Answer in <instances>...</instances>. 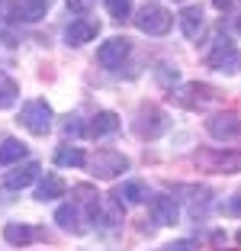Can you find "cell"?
<instances>
[{
	"label": "cell",
	"mask_w": 241,
	"mask_h": 251,
	"mask_svg": "<svg viewBox=\"0 0 241 251\" xmlns=\"http://www.w3.org/2000/svg\"><path fill=\"white\" fill-rule=\"evenodd\" d=\"M170 100H174L177 106H187V110H206L209 103H219V90L209 87V84H183V87L170 90Z\"/></svg>",
	"instance_id": "6da1fadb"
},
{
	"label": "cell",
	"mask_w": 241,
	"mask_h": 251,
	"mask_svg": "<svg viewBox=\"0 0 241 251\" xmlns=\"http://www.w3.org/2000/svg\"><path fill=\"white\" fill-rule=\"evenodd\" d=\"M206 132L225 148H238L241 151V119L235 113H216L206 119Z\"/></svg>",
	"instance_id": "7a4b0ae2"
},
{
	"label": "cell",
	"mask_w": 241,
	"mask_h": 251,
	"mask_svg": "<svg viewBox=\"0 0 241 251\" xmlns=\"http://www.w3.org/2000/svg\"><path fill=\"white\" fill-rule=\"evenodd\" d=\"M196 168L212 171V174H238L241 171V151H216V148H203L193 155Z\"/></svg>",
	"instance_id": "3957f363"
},
{
	"label": "cell",
	"mask_w": 241,
	"mask_h": 251,
	"mask_svg": "<svg viewBox=\"0 0 241 251\" xmlns=\"http://www.w3.org/2000/svg\"><path fill=\"white\" fill-rule=\"evenodd\" d=\"M87 164H90V174L100 180H113L116 174L129 171V158L122 151H116V148H100L94 158H87Z\"/></svg>",
	"instance_id": "277c9868"
},
{
	"label": "cell",
	"mask_w": 241,
	"mask_h": 251,
	"mask_svg": "<svg viewBox=\"0 0 241 251\" xmlns=\"http://www.w3.org/2000/svg\"><path fill=\"white\" fill-rule=\"evenodd\" d=\"M170 23H174V16H170L168 7H161V3H145L139 10V16H135V26L142 32H148V36H164L170 29Z\"/></svg>",
	"instance_id": "5b68a950"
},
{
	"label": "cell",
	"mask_w": 241,
	"mask_h": 251,
	"mask_svg": "<svg viewBox=\"0 0 241 251\" xmlns=\"http://www.w3.org/2000/svg\"><path fill=\"white\" fill-rule=\"evenodd\" d=\"M20 119L32 135H45L51 129V106L45 100H29V103H23Z\"/></svg>",
	"instance_id": "8992f818"
},
{
	"label": "cell",
	"mask_w": 241,
	"mask_h": 251,
	"mask_svg": "<svg viewBox=\"0 0 241 251\" xmlns=\"http://www.w3.org/2000/svg\"><path fill=\"white\" fill-rule=\"evenodd\" d=\"M206 65L216 68V71H228L235 74L241 68V52L235 49L228 39H216V45H212V52L206 55Z\"/></svg>",
	"instance_id": "52a82bcc"
},
{
	"label": "cell",
	"mask_w": 241,
	"mask_h": 251,
	"mask_svg": "<svg viewBox=\"0 0 241 251\" xmlns=\"http://www.w3.org/2000/svg\"><path fill=\"white\" fill-rule=\"evenodd\" d=\"M168 129V116L158 110V106H142L139 110V119H135V135L139 139H158L161 132Z\"/></svg>",
	"instance_id": "ba28073f"
},
{
	"label": "cell",
	"mask_w": 241,
	"mask_h": 251,
	"mask_svg": "<svg viewBox=\"0 0 241 251\" xmlns=\"http://www.w3.org/2000/svg\"><path fill=\"white\" fill-rule=\"evenodd\" d=\"M148 209H151V219L158 226H177V219H180V206H177V200L168 197V193H154L148 200Z\"/></svg>",
	"instance_id": "9c48e42d"
},
{
	"label": "cell",
	"mask_w": 241,
	"mask_h": 251,
	"mask_svg": "<svg viewBox=\"0 0 241 251\" xmlns=\"http://www.w3.org/2000/svg\"><path fill=\"white\" fill-rule=\"evenodd\" d=\"M125 55H129V39H125V36H113V39H106V42L96 49V61H100L103 68L122 65Z\"/></svg>",
	"instance_id": "30bf717a"
},
{
	"label": "cell",
	"mask_w": 241,
	"mask_h": 251,
	"mask_svg": "<svg viewBox=\"0 0 241 251\" xmlns=\"http://www.w3.org/2000/svg\"><path fill=\"white\" fill-rule=\"evenodd\" d=\"M3 238H7L13 248H23V245H32V242H39V238H45V232L32 229L26 222H7V226H3Z\"/></svg>",
	"instance_id": "8fae6325"
},
{
	"label": "cell",
	"mask_w": 241,
	"mask_h": 251,
	"mask_svg": "<svg viewBox=\"0 0 241 251\" xmlns=\"http://www.w3.org/2000/svg\"><path fill=\"white\" fill-rule=\"evenodd\" d=\"M96 32H100V23L80 16V20H74L65 29V42L68 45H84V42H90V39H96Z\"/></svg>",
	"instance_id": "7c38bea8"
},
{
	"label": "cell",
	"mask_w": 241,
	"mask_h": 251,
	"mask_svg": "<svg viewBox=\"0 0 241 251\" xmlns=\"http://www.w3.org/2000/svg\"><path fill=\"white\" fill-rule=\"evenodd\" d=\"M36 177H39V161H26V164H16L13 171H7L3 184H7L10 190H23V187H29Z\"/></svg>",
	"instance_id": "4fadbf2b"
},
{
	"label": "cell",
	"mask_w": 241,
	"mask_h": 251,
	"mask_svg": "<svg viewBox=\"0 0 241 251\" xmlns=\"http://www.w3.org/2000/svg\"><path fill=\"white\" fill-rule=\"evenodd\" d=\"M110 197L116 200L119 206H129V203H142V200H148V187L142 184V180H129V184H119Z\"/></svg>",
	"instance_id": "5bb4252c"
},
{
	"label": "cell",
	"mask_w": 241,
	"mask_h": 251,
	"mask_svg": "<svg viewBox=\"0 0 241 251\" xmlns=\"http://www.w3.org/2000/svg\"><path fill=\"white\" fill-rule=\"evenodd\" d=\"M116 129H119V116L113 110H103V113H96V116L87 123V129H84V132L94 135V139H100V135H113Z\"/></svg>",
	"instance_id": "9a60e30c"
},
{
	"label": "cell",
	"mask_w": 241,
	"mask_h": 251,
	"mask_svg": "<svg viewBox=\"0 0 241 251\" xmlns=\"http://www.w3.org/2000/svg\"><path fill=\"white\" fill-rule=\"evenodd\" d=\"M48 10V0H16V13L13 20H23V23H36L45 16Z\"/></svg>",
	"instance_id": "2e32d148"
},
{
	"label": "cell",
	"mask_w": 241,
	"mask_h": 251,
	"mask_svg": "<svg viewBox=\"0 0 241 251\" xmlns=\"http://www.w3.org/2000/svg\"><path fill=\"white\" fill-rule=\"evenodd\" d=\"M203 26H206V20H203V10H199V7H187L180 13V29H183L187 39H199Z\"/></svg>",
	"instance_id": "e0dca14e"
},
{
	"label": "cell",
	"mask_w": 241,
	"mask_h": 251,
	"mask_svg": "<svg viewBox=\"0 0 241 251\" xmlns=\"http://www.w3.org/2000/svg\"><path fill=\"white\" fill-rule=\"evenodd\" d=\"M55 222H58L61 229L74 232V235H80V232H84V226H80V209L74 206V203H65V206H58V213H55Z\"/></svg>",
	"instance_id": "ac0fdd59"
},
{
	"label": "cell",
	"mask_w": 241,
	"mask_h": 251,
	"mask_svg": "<svg viewBox=\"0 0 241 251\" xmlns=\"http://www.w3.org/2000/svg\"><path fill=\"white\" fill-rule=\"evenodd\" d=\"M55 164H58V168H84V164H87V155H84V148H77V145H61L58 151H55Z\"/></svg>",
	"instance_id": "d6986e66"
},
{
	"label": "cell",
	"mask_w": 241,
	"mask_h": 251,
	"mask_svg": "<svg viewBox=\"0 0 241 251\" xmlns=\"http://www.w3.org/2000/svg\"><path fill=\"white\" fill-rule=\"evenodd\" d=\"M65 193V180L58 177V174H48L45 180H39V187H36V200H55V197H61Z\"/></svg>",
	"instance_id": "ffe728a7"
},
{
	"label": "cell",
	"mask_w": 241,
	"mask_h": 251,
	"mask_svg": "<svg viewBox=\"0 0 241 251\" xmlns=\"http://www.w3.org/2000/svg\"><path fill=\"white\" fill-rule=\"evenodd\" d=\"M20 158H26V145H23L20 139L0 142V164H3V168H7V164H16Z\"/></svg>",
	"instance_id": "44dd1931"
},
{
	"label": "cell",
	"mask_w": 241,
	"mask_h": 251,
	"mask_svg": "<svg viewBox=\"0 0 241 251\" xmlns=\"http://www.w3.org/2000/svg\"><path fill=\"white\" fill-rule=\"evenodd\" d=\"M16 97H20V84H16L7 71H0V110H3V106H10Z\"/></svg>",
	"instance_id": "7402d4cb"
},
{
	"label": "cell",
	"mask_w": 241,
	"mask_h": 251,
	"mask_svg": "<svg viewBox=\"0 0 241 251\" xmlns=\"http://www.w3.org/2000/svg\"><path fill=\"white\" fill-rule=\"evenodd\" d=\"M106 13H110L116 23L129 20V13H132V0H106Z\"/></svg>",
	"instance_id": "603a6c76"
},
{
	"label": "cell",
	"mask_w": 241,
	"mask_h": 251,
	"mask_svg": "<svg viewBox=\"0 0 241 251\" xmlns=\"http://www.w3.org/2000/svg\"><path fill=\"white\" fill-rule=\"evenodd\" d=\"M164 251H196V245H193V242H187V238H180V242H170Z\"/></svg>",
	"instance_id": "cb8c5ba5"
},
{
	"label": "cell",
	"mask_w": 241,
	"mask_h": 251,
	"mask_svg": "<svg viewBox=\"0 0 241 251\" xmlns=\"http://www.w3.org/2000/svg\"><path fill=\"white\" fill-rule=\"evenodd\" d=\"M225 213H232V216H241V193H238V197H232V200H228Z\"/></svg>",
	"instance_id": "d4e9b609"
},
{
	"label": "cell",
	"mask_w": 241,
	"mask_h": 251,
	"mask_svg": "<svg viewBox=\"0 0 241 251\" xmlns=\"http://www.w3.org/2000/svg\"><path fill=\"white\" fill-rule=\"evenodd\" d=\"M65 132H68V135H71V132L77 135V132H80V123H77V119H68V123H65Z\"/></svg>",
	"instance_id": "484cf974"
},
{
	"label": "cell",
	"mask_w": 241,
	"mask_h": 251,
	"mask_svg": "<svg viewBox=\"0 0 241 251\" xmlns=\"http://www.w3.org/2000/svg\"><path fill=\"white\" fill-rule=\"evenodd\" d=\"M68 7H74V10H87V0H68Z\"/></svg>",
	"instance_id": "4316f807"
},
{
	"label": "cell",
	"mask_w": 241,
	"mask_h": 251,
	"mask_svg": "<svg viewBox=\"0 0 241 251\" xmlns=\"http://www.w3.org/2000/svg\"><path fill=\"white\" fill-rule=\"evenodd\" d=\"M212 3H216V7H219V10H228V7H232V3H235V0H212Z\"/></svg>",
	"instance_id": "83f0119b"
},
{
	"label": "cell",
	"mask_w": 241,
	"mask_h": 251,
	"mask_svg": "<svg viewBox=\"0 0 241 251\" xmlns=\"http://www.w3.org/2000/svg\"><path fill=\"white\" fill-rule=\"evenodd\" d=\"M235 26H238V32H241V13H238V20H235Z\"/></svg>",
	"instance_id": "f1b7e54d"
},
{
	"label": "cell",
	"mask_w": 241,
	"mask_h": 251,
	"mask_svg": "<svg viewBox=\"0 0 241 251\" xmlns=\"http://www.w3.org/2000/svg\"><path fill=\"white\" fill-rule=\"evenodd\" d=\"M238 242H241V229H238Z\"/></svg>",
	"instance_id": "f546056e"
}]
</instances>
